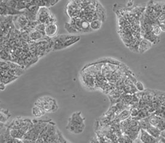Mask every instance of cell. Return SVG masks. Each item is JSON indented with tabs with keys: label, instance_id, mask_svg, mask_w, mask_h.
Masks as SVG:
<instances>
[{
	"label": "cell",
	"instance_id": "cell-3",
	"mask_svg": "<svg viewBox=\"0 0 165 143\" xmlns=\"http://www.w3.org/2000/svg\"><path fill=\"white\" fill-rule=\"evenodd\" d=\"M66 10L69 17L72 19L79 17L82 9L78 6L76 1H72L69 2V4L67 5Z\"/></svg>",
	"mask_w": 165,
	"mask_h": 143
},
{
	"label": "cell",
	"instance_id": "cell-40",
	"mask_svg": "<svg viewBox=\"0 0 165 143\" xmlns=\"http://www.w3.org/2000/svg\"><path fill=\"white\" fill-rule=\"evenodd\" d=\"M5 87H6V85L4 84V83H1V90H5Z\"/></svg>",
	"mask_w": 165,
	"mask_h": 143
},
{
	"label": "cell",
	"instance_id": "cell-30",
	"mask_svg": "<svg viewBox=\"0 0 165 143\" xmlns=\"http://www.w3.org/2000/svg\"><path fill=\"white\" fill-rule=\"evenodd\" d=\"M130 111H131V117L134 118V117H137V115H138L140 111V109L138 107L135 106V107H132L131 109L130 110Z\"/></svg>",
	"mask_w": 165,
	"mask_h": 143
},
{
	"label": "cell",
	"instance_id": "cell-37",
	"mask_svg": "<svg viewBox=\"0 0 165 143\" xmlns=\"http://www.w3.org/2000/svg\"><path fill=\"white\" fill-rule=\"evenodd\" d=\"M90 143H100V142H99V140L97 139L96 137H93Z\"/></svg>",
	"mask_w": 165,
	"mask_h": 143
},
{
	"label": "cell",
	"instance_id": "cell-18",
	"mask_svg": "<svg viewBox=\"0 0 165 143\" xmlns=\"http://www.w3.org/2000/svg\"><path fill=\"white\" fill-rule=\"evenodd\" d=\"M69 120H72V122H74L78 124H81V125H84L85 124L84 123L85 119L82 117L81 112L73 113L72 115L71 116V117L69 118Z\"/></svg>",
	"mask_w": 165,
	"mask_h": 143
},
{
	"label": "cell",
	"instance_id": "cell-20",
	"mask_svg": "<svg viewBox=\"0 0 165 143\" xmlns=\"http://www.w3.org/2000/svg\"><path fill=\"white\" fill-rule=\"evenodd\" d=\"M17 78L18 77L13 76V75L10 74L9 73L5 74L2 75L1 83H4V84H5V85H6V84H8V83L13 81L15 80L16 79H17Z\"/></svg>",
	"mask_w": 165,
	"mask_h": 143
},
{
	"label": "cell",
	"instance_id": "cell-25",
	"mask_svg": "<svg viewBox=\"0 0 165 143\" xmlns=\"http://www.w3.org/2000/svg\"><path fill=\"white\" fill-rule=\"evenodd\" d=\"M10 117V113L9 110H1V123H5Z\"/></svg>",
	"mask_w": 165,
	"mask_h": 143
},
{
	"label": "cell",
	"instance_id": "cell-42",
	"mask_svg": "<svg viewBox=\"0 0 165 143\" xmlns=\"http://www.w3.org/2000/svg\"><path fill=\"white\" fill-rule=\"evenodd\" d=\"M162 107H163V111H164V115H165V107H164V106H162Z\"/></svg>",
	"mask_w": 165,
	"mask_h": 143
},
{
	"label": "cell",
	"instance_id": "cell-31",
	"mask_svg": "<svg viewBox=\"0 0 165 143\" xmlns=\"http://www.w3.org/2000/svg\"><path fill=\"white\" fill-rule=\"evenodd\" d=\"M153 34L154 35H155L157 36H159L160 35L162 30L161 28L159 27V26L158 24H155V25H153Z\"/></svg>",
	"mask_w": 165,
	"mask_h": 143
},
{
	"label": "cell",
	"instance_id": "cell-1",
	"mask_svg": "<svg viewBox=\"0 0 165 143\" xmlns=\"http://www.w3.org/2000/svg\"><path fill=\"white\" fill-rule=\"evenodd\" d=\"M80 40V36L71 35H61L55 37L53 40V50H63L74 44Z\"/></svg>",
	"mask_w": 165,
	"mask_h": 143
},
{
	"label": "cell",
	"instance_id": "cell-23",
	"mask_svg": "<svg viewBox=\"0 0 165 143\" xmlns=\"http://www.w3.org/2000/svg\"><path fill=\"white\" fill-rule=\"evenodd\" d=\"M161 120H162V117H159V116L154 115L153 113H152V115H151L149 117V123L151 126H153L157 127V126L158 125L159 121H160Z\"/></svg>",
	"mask_w": 165,
	"mask_h": 143
},
{
	"label": "cell",
	"instance_id": "cell-6",
	"mask_svg": "<svg viewBox=\"0 0 165 143\" xmlns=\"http://www.w3.org/2000/svg\"><path fill=\"white\" fill-rule=\"evenodd\" d=\"M52 13L50 12L49 9L46 7L40 8L38 14L37 16V20L39 23L45 24L47 25L49 24V18Z\"/></svg>",
	"mask_w": 165,
	"mask_h": 143
},
{
	"label": "cell",
	"instance_id": "cell-5",
	"mask_svg": "<svg viewBox=\"0 0 165 143\" xmlns=\"http://www.w3.org/2000/svg\"><path fill=\"white\" fill-rule=\"evenodd\" d=\"M32 124V120L29 119L17 117L13 120L9 125L6 126L8 128L13 129H19L24 127V126L31 125Z\"/></svg>",
	"mask_w": 165,
	"mask_h": 143
},
{
	"label": "cell",
	"instance_id": "cell-29",
	"mask_svg": "<svg viewBox=\"0 0 165 143\" xmlns=\"http://www.w3.org/2000/svg\"><path fill=\"white\" fill-rule=\"evenodd\" d=\"M35 30L37 31L38 32H40V34H42L43 36H46L45 34V30H46V25L45 24H42V23H39L38 25L36 26V29H35Z\"/></svg>",
	"mask_w": 165,
	"mask_h": 143
},
{
	"label": "cell",
	"instance_id": "cell-2",
	"mask_svg": "<svg viewBox=\"0 0 165 143\" xmlns=\"http://www.w3.org/2000/svg\"><path fill=\"white\" fill-rule=\"evenodd\" d=\"M35 106L42 108L46 113L56 112L58 109L57 102L50 97H43L39 98L35 103Z\"/></svg>",
	"mask_w": 165,
	"mask_h": 143
},
{
	"label": "cell",
	"instance_id": "cell-28",
	"mask_svg": "<svg viewBox=\"0 0 165 143\" xmlns=\"http://www.w3.org/2000/svg\"><path fill=\"white\" fill-rule=\"evenodd\" d=\"M0 2H2L5 5H6V6L10 8H13V9H17L18 1H15V0H10V1H9H9H1Z\"/></svg>",
	"mask_w": 165,
	"mask_h": 143
},
{
	"label": "cell",
	"instance_id": "cell-11",
	"mask_svg": "<svg viewBox=\"0 0 165 143\" xmlns=\"http://www.w3.org/2000/svg\"><path fill=\"white\" fill-rule=\"evenodd\" d=\"M58 31V25L56 23L49 24V25H46L45 34L46 36L52 38L56 36Z\"/></svg>",
	"mask_w": 165,
	"mask_h": 143
},
{
	"label": "cell",
	"instance_id": "cell-13",
	"mask_svg": "<svg viewBox=\"0 0 165 143\" xmlns=\"http://www.w3.org/2000/svg\"><path fill=\"white\" fill-rule=\"evenodd\" d=\"M152 46L153 44L150 41H148V40L146 39H142L139 42L138 53L142 54L146 52L148 50H150L151 48L152 47Z\"/></svg>",
	"mask_w": 165,
	"mask_h": 143
},
{
	"label": "cell",
	"instance_id": "cell-26",
	"mask_svg": "<svg viewBox=\"0 0 165 143\" xmlns=\"http://www.w3.org/2000/svg\"><path fill=\"white\" fill-rule=\"evenodd\" d=\"M102 25V22L99 20H94L90 22V27L92 31H97L101 28Z\"/></svg>",
	"mask_w": 165,
	"mask_h": 143
},
{
	"label": "cell",
	"instance_id": "cell-33",
	"mask_svg": "<svg viewBox=\"0 0 165 143\" xmlns=\"http://www.w3.org/2000/svg\"><path fill=\"white\" fill-rule=\"evenodd\" d=\"M135 87H136L137 90L139 91V92H142L144 90V85L142 84V83L140 82V81H137L136 83L135 84Z\"/></svg>",
	"mask_w": 165,
	"mask_h": 143
},
{
	"label": "cell",
	"instance_id": "cell-14",
	"mask_svg": "<svg viewBox=\"0 0 165 143\" xmlns=\"http://www.w3.org/2000/svg\"><path fill=\"white\" fill-rule=\"evenodd\" d=\"M39 136L40 133L33 127V125H32L31 127L29 129V130L26 132L25 135H24L23 139L31 140L36 141V140L38 138Z\"/></svg>",
	"mask_w": 165,
	"mask_h": 143
},
{
	"label": "cell",
	"instance_id": "cell-24",
	"mask_svg": "<svg viewBox=\"0 0 165 143\" xmlns=\"http://www.w3.org/2000/svg\"><path fill=\"white\" fill-rule=\"evenodd\" d=\"M139 125L140 126V129H143V130H147V129L151 126L149 123V117L140 120L139 121Z\"/></svg>",
	"mask_w": 165,
	"mask_h": 143
},
{
	"label": "cell",
	"instance_id": "cell-36",
	"mask_svg": "<svg viewBox=\"0 0 165 143\" xmlns=\"http://www.w3.org/2000/svg\"><path fill=\"white\" fill-rule=\"evenodd\" d=\"M23 143H36V141L31 140H26V139H22Z\"/></svg>",
	"mask_w": 165,
	"mask_h": 143
},
{
	"label": "cell",
	"instance_id": "cell-21",
	"mask_svg": "<svg viewBox=\"0 0 165 143\" xmlns=\"http://www.w3.org/2000/svg\"><path fill=\"white\" fill-rule=\"evenodd\" d=\"M32 113H33V115L36 116V117H41L43 115H45L46 112L42 108L37 106H34L32 108Z\"/></svg>",
	"mask_w": 165,
	"mask_h": 143
},
{
	"label": "cell",
	"instance_id": "cell-17",
	"mask_svg": "<svg viewBox=\"0 0 165 143\" xmlns=\"http://www.w3.org/2000/svg\"><path fill=\"white\" fill-rule=\"evenodd\" d=\"M142 39H146L150 41L153 45H156L160 41L159 40V36H157L155 35H154L153 34V32H151V33H146L144 36L142 37Z\"/></svg>",
	"mask_w": 165,
	"mask_h": 143
},
{
	"label": "cell",
	"instance_id": "cell-15",
	"mask_svg": "<svg viewBox=\"0 0 165 143\" xmlns=\"http://www.w3.org/2000/svg\"><path fill=\"white\" fill-rule=\"evenodd\" d=\"M96 13L98 16L99 20H101L102 22L105 21L106 18V12L102 5L99 2H96Z\"/></svg>",
	"mask_w": 165,
	"mask_h": 143
},
{
	"label": "cell",
	"instance_id": "cell-35",
	"mask_svg": "<svg viewBox=\"0 0 165 143\" xmlns=\"http://www.w3.org/2000/svg\"><path fill=\"white\" fill-rule=\"evenodd\" d=\"M133 4H134L133 1H128L126 4V6L128 9H131V8H132V6H133Z\"/></svg>",
	"mask_w": 165,
	"mask_h": 143
},
{
	"label": "cell",
	"instance_id": "cell-7",
	"mask_svg": "<svg viewBox=\"0 0 165 143\" xmlns=\"http://www.w3.org/2000/svg\"><path fill=\"white\" fill-rule=\"evenodd\" d=\"M0 4H1V16H17L24 15V11H20L15 9L10 8L2 2H0Z\"/></svg>",
	"mask_w": 165,
	"mask_h": 143
},
{
	"label": "cell",
	"instance_id": "cell-39",
	"mask_svg": "<svg viewBox=\"0 0 165 143\" xmlns=\"http://www.w3.org/2000/svg\"><path fill=\"white\" fill-rule=\"evenodd\" d=\"M44 141H45L44 140L40 138V137H38V138L36 140V143H43L44 142Z\"/></svg>",
	"mask_w": 165,
	"mask_h": 143
},
{
	"label": "cell",
	"instance_id": "cell-19",
	"mask_svg": "<svg viewBox=\"0 0 165 143\" xmlns=\"http://www.w3.org/2000/svg\"><path fill=\"white\" fill-rule=\"evenodd\" d=\"M146 131L156 139H159V137L161 136V131L155 126L151 125Z\"/></svg>",
	"mask_w": 165,
	"mask_h": 143
},
{
	"label": "cell",
	"instance_id": "cell-9",
	"mask_svg": "<svg viewBox=\"0 0 165 143\" xmlns=\"http://www.w3.org/2000/svg\"><path fill=\"white\" fill-rule=\"evenodd\" d=\"M85 126V124L84 125H81V124L72 122V120H70L69 119V122L67 126V130L72 132L73 133L79 134L84 131Z\"/></svg>",
	"mask_w": 165,
	"mask_h": 143
},
{
	"label": "cell",
	"instance_id": "cell-16",
	"mask_svg": "<svg viewBox=\"0 0 165 143\" xmlns=\"http://www.w3.org/2000/svg\"><path fill=\"white\" fill-rule=\"evenodd\" d=\"M29 36H30V38L32 42H36V41H42L44 39L43 38H46L47 36H43L42 34H40V32H38L36 30H32L30 33H29Z\"/></svg>",
	"mask_w": 165,
	"mask_h": 143
},
{
	"label": "cell",
	"instance_id": "cell-4",
	"mask_svg": "<svg viewBox=\"0 0 165 143\" xmlns=\"http://www.w3.org/2000/svg\"><path fill=\"white\" fill-rule=\"evenodd\" d=\"M29 23V20L24 15L13 16V24H14L15 28L18 31H22L27 27Z\"/></svg>",
	"mask_w": 165,
	"mask_h": 143
},
{
	"label": "cell",
	"instance_id": "cell-38",
	"mask_svg": "<svg viewBox=\"0 0 165 143\" xmlns=\"http://www.w3.org/2000/svg\"><path fill=\"white\" fill-rule=\"evenodd\" d=\"M59 1H56V0H50V4H51V6H53L55 5L56 4H57Z\"/></svg>",
	"mask_w": 165,
	"mask_h": 143
},
{
	"label": "cell",
	"instance_id": "cell-22",
	"mask_svg": "<svg viewBox=\"0 0 165 143\" xmlns=\"http://www.w3.org/2000/svg\"><path fill=\"white\" fill-rule=\"evenodd\" d=\"M81 31L82 33H88V32H91L92 30L90 27V22H89L87 20L82 19V23H81Z\"/></svg>",
	"mask_w": 165,
	"mask_h": 143
},
{
	"label": "cell",
	"instance_id": "cell-27",
	"mask_svg": "<svg viewBox=\"0 0 165 143\" xmlns=\"http://www.w3.org/2000/svg\"><path fill=\"white\" fill-rule=\"evenodd\" d=\"M65 29H66V31L69 34H77L78 33V31L76 29V28L73 26L70 22H67L65 25Z\"/></svg>",
	"mask_w": 165,
	"mask_h": 143
},
{
	"label": "cell",
	"instance_id": "cell-32",
	"mask_svg": "<svg viewBox=\"0 0 165 143\" xmlns=\"http://www.w3.org/2000/svg\"><path fill=\"white\" fill-rule=\"evenodd\" d=\"M157 128L161 132L165 131V120H164V118H162V120L159 121L158 125L157 126Z\"/></svg>",
	"mask_w": 165,
	"mask_h": 143
},
{
	"label": "cell",
	"instance_id": "cell-41",
	"mask_svg": "<svg viewBox=\"0 0 165 143\" xmlns=\"http://www.w3.org/2000/svg\"><path fill=\"white\" fill-rule=\"evenodd\" d=\"M15 143H23V141L21 139H16Z\"/></svg>",
	"mask_w": 165,
	"mask_h": 143
},
{
	"label": "cell",
	"instance_id": "cell-43",
	"mask_svg": "<svg viewBox=\"0 0 165 143\" xmlns=\"http://www.w3.org/2000/svg\"><path fill=\"white\" fill-rule=\"evenodd\" d=\"M164 120H165V117H164Z\"/></svg>",
	"mask_w": 165,
	"mask_h": 143
},
{
	"label": "cell",
	"instance_id": "cell-8",
	"mask_svg": "<svg viewBox=\"0 0 165 143\" xmlns=\"http://www.w3.org/2000/svg\"><path fill=\"white\" fill-rule=\"evenodd\" d=\"M53 134H56V129H55V124L50 121L47 125H46L44 129L42 131L41 133L40 134L39 137L45 140L51 136Z\"/></svg>",
	"mask_w": 165,
	"mask_h": 143
},
{
	"label": "cell",
	"instance_id": "cell-12",
	"mask_svg": "<svg viewBox=\"0 0 165 143\" xmlns=\"http://www.w3.org/2000/svg\"><path fill=\"white\" fill-rule=\"evenodd\" d=\"M83 82L88 88H94L95 87V78L88 74L83 72L82 77Z\"/></svg>",
	"mask_w": 165,
	"mask_h": 143
},
{
	"label": "cell",
	"instance_id": "cell-10",
	"mask_svg": "<svg viewBox=\"0 0 165 143\" xmlns=\"http://www.w3.org/2000/svg\"><path fill=\"white\" fill-rule=\"evenodd\" d=\"M139 140L142 143H157L158 139H156L146 130L141 129L139 132Z\"/></svg>",
	"mask_w": 165,
	"mask_h": 143
},
{
	"label": "cell",
	"instance_id": "cell-34",
	"mask_svg": "<svg viewBox=\"0 0 165 143\" xmlns=\"http://www.w3.org/2000/svg\"><path fill=\"white\" fill-rule=\"evenodd\" d=\"M158 25L159 26V27L161 28L162 31H165V21L158 22Z\"/></svg>",
	"mask_w": 165,
	"mask_h": 143
}]
</instances>
